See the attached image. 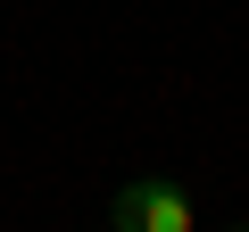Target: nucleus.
Instances as JSON below:
<instances>
[{
    "label": "nucleus",
    "mask_w": 249,
    "mask_h": 232,
    "mask_svg": "<svg viewBox=\"0 0 249 232\" xmlns=\"http://www.w3.org/2000/svg\"><path fill=\"white\" fill-rule=\"evenodd\" d=\"M108 224H116V232H199L191 191H183V182H166V174L124 182V191H116V207H108Z\"/></svg>",
    "instance_id": "obj_1"
},
{
    "label": "nucleus",
    "mask_w": 249,
    "mask_h": 232,
    "mask_svg": "<svg viewBox=\"0 0 249 232\" xmlns=\"http://www.w3.org/2000/svg\"><path fill=\"white\" fill-rule=\"evenodd\" d=\"M232 232H249V224H232Z\"/></svg>",
    "instance_id": "obj_2"
}]
</instances>
